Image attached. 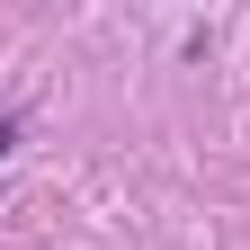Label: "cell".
Instances as JSON below:
<instances>
[{"instance_id":"6da1fadb","label":"cell","mask_w":250,"mask_h":250,"mask_svg":"<svg viewBox=\"0 0 250 250\" xmlns=\"http://www.w3.org/2000/svg\"><path fill=\"white\" fill-rule=\"evenodd\" d=\"M9 143H18V125H0V161H9Z\"/></svg>"}]
</instances>
